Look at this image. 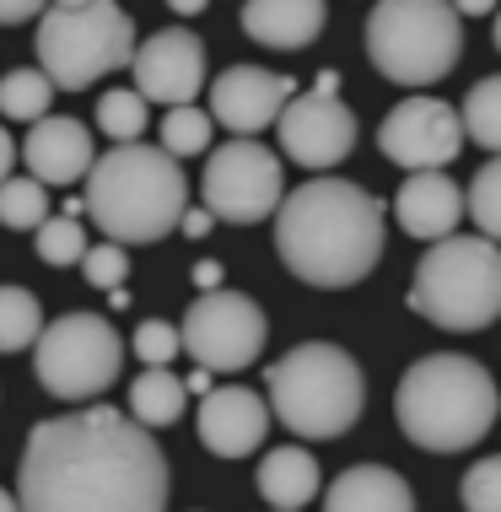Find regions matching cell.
Segmentation results:
<instances>
[{
    "instance_id": "cell-28",
    "label": "cell",
    "mask_w": 501,
    "mask_h": 512,
    "mask_svg": "<svg viewBox=\"0 0 501 512\" xmlns=\"http://www.w3.org/2000/svg\"><path fill=\"white\" fill-rule=\"evenodd\" d=\"M97 130H103L114 146H135L141 130H146V103L135 98L130 87L103 92V98H97Z\"/></svg>"
},
{
    "instance_id": "cell-12",
    "label": "cell",
    "mask_w": 501,
    "mask_h": 512,
    "mask_svg": "<svg viewBox=\"0 0 501 512\" xmlns=\"http://www.w3.org/2000/svg\"><path fill=\"white\" fill-rule=\"evenodd\" d=\"M378 151L410 173H442L464 151L458 108L442 98H405L394 103L378 124Z\"/></svg>"
},
{
    "instance_id": "cell-15",
    "label": "cell",
    "mask_w": 501,
    "mask_h": 512,
    "mask_svg": "<svg viewBox=\"0 0 501 512\" xmlns=\"http://www.w3.org/2000/svg\"><path fill=\"white\" fill-rule=\"evenodd\" d=\"M297 98L291 76H275L264 65H232L211 81V124L232 130L238 141H254L259 130H270L281 119V108Z\"/></svg>"
},
{
    "instance_id": "cell-6",
    "label": "cell",
    "mask_w": 501,
    "mask_h": 512,
    "mask_svg": "<svg viewBox=\"0 0 501 512\" xmlns=\"http://www.w3.org/2000/svg\"><path fill=\"white\" fill-rule=\"evenodd\" d=\"M410 308L431 318L437 329H453V335H475V329L496 324V313H501L496 243L464 238V232L431 243L410 275Z\"/></svg>"
},
{
    "instance_id": "cell-29",
    "label": "cell",
    "mask_w": 501,
    "mask_h": 512,
    "mask_svg": "<svg viewBox=\"0 0 501 512\" xmlns=\"http://www.w3.org/2000/svg\"><path fill=\"white\" fill-rule=\"evenodd\" d=\"M464 216H475V227H480L475 238L496 243V232H501V162H485L475 173V184L464 195Z\"/></svg>"
},
{
    "instance_id": "cell-36",
    "label": "cell",
    "mask_w": 501,
    "mask_h": 512,
    "mask_svg": "<svg viewBox=\"0 0 501 512\" xmlns=\"http://www.w3.org/2000/svg\"><path fill=\"white\" fill-rule=\"evenodd\" d=\"M11 168H17V141H11V130L0 124V184L11 178Z\"/></svg>"
},
{
    "instance_id": "cell-2",
    "label": "cell",
    "mask_w": 501,
    "mask_h": 512,
    "mask_svg": "<svg viewBox=\"0 0 501 512\" xmlns=\"http://www.w3.org/2000/svg\"><path fill=\"white\" fill-rule=\"evenodd\" d=\"M275 254L297 281L345 292L383 259V200L351 178H308L275 205Z\"/></svg>"
},
{
    "instance_id": "cell-9",
    "label": "cell",
    "mask_w": 501,
    "mask_h": 512,
    "mask_svg": "<svg viewBox=\"0 0 501 512\" xmlns=\"http://www.w3.org/2000/svg\"><path fill=\"white\" fill-rule=\"evenodd\" d=\"M38 383L65 405H97L124 367V345L103 313H65L33 340Z\"/></svg>"
},
{
    "instance_id": "cell-26",
    "label": "cell",
    "mask_w": 501,
    "mask_h": 512,
    "mask_svg": "<svg viewBox=\"0 0 501 512\" xmlns=\"http://www.w3.org/2000/svg\"><path fill=\"white\" fill-rule=\"evenodd\" d=\"M0 221H6L11 232H38L49 221V195L44 184H33L27 173H11L6 184H0Z\"/></svg>"
},
{
    "instance_id": "cell-10",
    "label": "cell",
    "mask_w": 501,
    "mask_h": 512,
    "mask_svg": "<svg viewBox=\"0 0 501 512\" xmlns=\"http://www.w3.org/2000/svg\"><path fill=\"white\" fill-rule=\"evenodd\" d=\"M270 318L254 297L243 292H205L189 302L184 324H178V351L194 356L200 372H243L248 362H259Z\"/></svg>"
},
{
    "instance_id": "cell-41",
    "label": "cell",
    "mask_w": 501,
    "mask_h": 512,
    "mask_svg": "<svg viewBox=\"0 0 501 512\" xmlns=\"http://www.w3.org/2000/svg\"><path fill=\"white\" fill-rule=\"evenodd\" d=\"M0 512H17V496H11L6 486H0Z\"/></svg>"
},
{
    "instance_id": "cell-22",
    "label": "cell",
    "mask_w": 501,
    "mask_h": 512,
    "mask_svg": "<svg viewBox=\"0 0 501 512\" xmlns=\"http://www.w3.org/2000/svg\"><path fill=\"white\" fill-rule=\"evenodd\" d=\"M184 378H173L167 367H146L141 378L130 383V421L141 426V432H151V426H173L184 421Z\"/></svg>"
},
{
    "instance_id": "cell-23",
    "label": "cell",
    "mask_w": 501,
    "mask_h": 512,
    "mask_svg": "<svg viewBox=\"0 0 501 512\" xmlns=\"http://www.w3.org/2000/svg\"><path fill=\"white\" fill-rule=\"evenodd\" d=\"M464 141L485 151H501V76H480L464 98V119H458Z\"/></svg>"
},
{
    "instance_id": "cell-39",
    "label": "cell",
    "mask_w": 501,
    "mask_h": 512,
    "mask_svg": "<svg viewBox=\"0 0 501 512\" xmlns=\"http://www.w3.org/2000/svg\"><path fill=\"white\" fill-rule=\"evenodd\" d=\"M211 389H216V378H211V372H200V367H194L189 378H184V394H200V399H205Z\"/></svg>"
},
{
    "instance_id": "cell-5",
    "label": "cell",
    "mask_w": 501,
    "mask_h": 512,
    "mask_svg": "<svg viewBox=\"0 0 501 512\" xmlns=\"http://www.w3.org/2000/svg\"><path fill=\"white\" fill-rule=\"evenodd\" d=\"M264 389H270V405L286 421V432L308 437V442H334L345 437L361 421V367L351 351L329 340H308L297 351H286L281 362L264 372Z\"/></svg>"
},
{
    "instance_id": "cell-30",
    "label": "cell",
    "mask_w": 501,
    "mask_h": 512,
    "mask_svg": "<svg viewBox=\"0 0 501 512\" xmlns=\"http://www.w3.org/2000/svg\"><path fill=\"white\" fill-rule=\"evenodd\" d=\"M38 243V259L44 265H81V254H87V232H81L76 216H49L44 227L33 232Z\"/></svg>"
},
{
    "instance_id": "cell-8",
    "label": "cell",
    "mask_w": 501,
    "mask_h": 512,
    "mask_svg": "<svg viewBox=\"0 0 501 512\" xmlns=\"http://www.w3.org/2000/svg\"><path fill=\"white\" fill-rule=\"evenodd\" d=\"M367 60L399 87H431L464 60V27L442 0H383L367 17Z\"/></svg>"
},
{
    "instance_id": "cell-38",
    "label": "cell",
    "mask_w": 501,
    "mask_h": 512,
    "mask_svg": "<svg viewBox=\"0 0 501 512\" xmlns=\"http://www.w3.org/2000/svg\"><path fill=\"white\" fill-rule=\"evenodd\" d=\"M313 98H340V71H318L313 76Z\"/></svg>"
},
{
    "instance_id": "cell-20",
    "label": "cell",
    "mask_w": 501,
    "mask_h": 512,
    "mask_svg": "<svg viewBox=\"0 0 501 512\" xmlns=\"http://www.w3.org/2000/svg\"><path fill=\"white\" fill-rule=\"evenodd\" d=\"M329 22L324 0H254L243 6V33L264 49H308Z\"/></svg>"
},
{
    "instance_id": "cell-33",
    "label": "cell",
    "mask_w": 501,
    "mask_h": 512,
    "mask_svg": "<svg viewBox=\"0 0 501 512\" xmlns=\"http://www.w3.org/2000/svg\"><path fill=\"white\" fill-rule=\"evenodd\" d=\"M135 356H141L146 367H167L178 356V329L162 324V318H146V324L135 329Z\"/></svg>"
},
{
    "instance_id": "cell-37",
    "label": "cell",
    "mask_w": 501,
    "mask_h": 512,
    "mask_svg": "<svg viewBox=\"0 0 501 512\" xmlns=\"http://www.w3.org/2000/svg\"><path fill=\"white\" fill-rule=\"evenodd\" d=\"M178 227H184L189 238H205V232H211L216 221H211V211H184V216H178Z\"/></svg>"
},
{
    "instance_id": "cell-27",
    "label": "cell",
    "mask_w": 501,
    "mask_h": 512,
    "mask_svg": "<svg viewBox=\"0 0 501 512\" xmlns=\"http://www.w3.org/2000/svg\"><path fill=\"white\" fill-rule=\"evenodd\" d=\"M211 130H216V124H211V114H205V108H167V119H162V157H200V151L205 146H211Z\"/></svg>"
},
{
    "instance_id": "cell-13",
    "label": "cell",
    "mask_w": 501,
    "mask_h": 512,
    "mask_svg": "<svg viewBox=\"0 0 501 512\" xmlns=\"http://www.w3.org/2000/svg\"><path fill=\"white\" fill-rule=\"evenodd\" d=\"M135 71V98L141 103H162V108H189L205 87V44L189 27H162L157 38L135 44L130 54Z\"/></svg>"
},
{
    "instance_id": "cell-40",
    "label": "cell",
    "mask_w": 501,
    "mask_h": 512,
    "mask_svg": "<svg viewBox=\"0 0 501 512\" xmlns=\"http://www.w3.org/2000/svg\"><path fill=\"white\" fill-rule=\"evenodd\" d=\"M173 11H178V17H205V0H178Z\"/></svg>"
},
{
    "instance_id": "cell-34",
    "label": "cell",
    "mask_w": 501,
    "mask_h": 512,
    "mask_svg": "<svg viewBox=\"0 0 501 512\" xmlns=\"http://www.w3.org/2000/svg\"><path fill=\"white\" fill-rule=\"evenodd\" d=\"M44 6L38 0H17V6H0V27H17V22H38Z\"/></svg>"
},
{
    "instance_id": "cell-7",
    "label": "cell",
    "mask_w": 501,
    "mask_h": 512,
    "mask_svg": "<svg viewBox=\"0 0 501 512\" xmlns=\"http://www.w3.org/2000/svg\"><path fill=\"white\" fill-rule=\"evenodd\" d=\"M38 76L54 92H81L108 71L130 65L135 54V22L130 11L108 6V0H60L44 6L38 17Z\"/></svg>"
},
{
    "instance_id": "cell-14",
    "label": "cell",
    "mask_w": 501,
    "mask_h": 512,
    "mask_svg": "<svg viewBox=\"0 0 501 512\" xmlns=\"http://www.w3.org/2000/svg\"><path fill=\"white\" fill-rule=\"evenodd\" d=\"M275 130H281L286 157L297 168H313V173L340 168L356 146V114L340 98H313V92L291 98L281 108V119H275Z\"/></svg>"
},
{
    "instance_id": "cell-16",
    "label": "cell",
    "mask_w": 501,
    "mask_h": 512,
    "mask_svg": "<svg viewBox=\"0 0 501 512\" xmlns=\"http://www.w3.org/2000/svg\"><path fill=\"white\" fill-rule=\"evenodd\" d=\"M194 432H200V442L216 459H243V453H254L264 442V432H270V410H264V399L254 389H238V383L221 389L216 383V389L200 399Z\"/></svg>"
},
{
    "instance_id": "cell-21",
    "label": "cell",
    "mask_w": 501,
    "mask_h": 512,
    "mask_svg": "<svg viewBox=\"0 0 501 512\" xmlns=\"http://www.w3.org/2000/svg\"><path fill=\"white\" fill-rule=\"evenodd\" d=\"M318 491H324V475H318V459L308 448H270V453H264L259 496L275 512H302Z\"/></svg>"
},
{
    "instance_id": "cell-4",
    "label": "cell",
    "mask_w": 501,
    "mask_h": 512,
    "mask_svg": "<svg viewBox=\"0 0 501 512\" xmlns=\"http://www.w3.org/2000/svg\"><path fill=\"white\" fill-rule=\"evenodd\" d=\"M399 432L426 453H464L496 426V383L475 356H421L394 394Z\"/></svg>"
},
{
    "instance_id": "cell-31",
    "label": "cell",
    "mask_w": 501,
    "mask_h": 512,
    "mask_svg": "<svg viewBox=\"0 0 501 512\" xmlns=\"http://www.w3.org/2000/svg\"><path fill=\"white\" fill-rule=\"evenodd\" d=\"M81 275H87L97 292H119L124 275H130V254H124L119 243H97L81 254Z\"/></svg>"
},
{
    "instance_id": "cell-32",
    "label": "cell",
    "mask_w": 501,
    "mask_h": 512,
    "mask_svg": "<svg viewBox=\"0 0 501 512\" xmlns=\"http://www.w3.org/2000/svg\"><path fill=\"white\" fill-rule=\"evenodd\" d=\"M464 507L469 512H501V459H480L464 475Z\"/></svg>"
},
{
    "instance_id": "cell-11",
    "label": "cell",
    "mask_w": 501,
    "mask_h": 512,
    "mask_svg": "<svg viewBox=\"0 0 501 512\" xmlns=\"http://www.w3.org/2000/svg\"><path fill=\"white\" fill-rule=\"evenodd\" d=\"M205 211L211 221H238V227H254V221L275 216V205L286 195V173L281 157L259 141H227L211 151L205 162Z\"/></svg>"
},
{
    "instance_id": "cell-24",
    "label": "cell",
    "mask_w": 501,
    "mask_h": 512,
    "mask_svg": "<svg viewBox=\"0 0 501 512\" xmlns=\"http://www.w3.org/2000/svg\"><path fill=\"white\" fill-rule=\"evenodd\" d=\"M44 329V308L27 286H0V351H27Z\"/></svg>"
},
{
    "instance_id": "cell-19",
    "label": "cell",
    "mask_w": 501,
    "mask_h": 512,
    "mask_svg": "<svg viewBox=\"0 0 501 512\" xmlns=\"http://www.w3.org/2000/svg\"><path fill=\"white\" fill-rule=\"evenodd\" d=\"M324 512H415V491L388 464H351L329 480Z\"/></svg>"
},
{
    "instance_id": "cell-35",
    "label": "cell",
    "mask_w": 501,
    "mask_h": 512,
    "mask_svg": "<svg viewBox=\"0 0 501 512\" xmlns=\"http://www.w3.org/2000/svg\"><path fill=\"white\" fill-rule=\"evenodd\" d=\"M194 286H200V297L221 292V265H216V259H200V265H194Z\"/></svg>"
},
{
    "instance_id": "cell-3",
    "label": "cell",
    "mask_w": 501,
    "mask_h": 512,
    "mask_svg": "<svg viewBox=\"0 0 501 512\" xmlns=\"http://www.w3.org/2000/svg\"><path fill=\"white\" fill-rule=\"evenodd\" d=\"M97 227L108 232V243H157L178 227V216L189 211V178L173 157H162L157 146L135 141L114 146L108 157H97L87 168V195H81Z\"/></svg>"
},
{
    "instance_id": "cell-1",
    "label": "cell",
    "mask_w": 501,
    "mask_h": 512,
    "mask_svg": "<svg viewBox=\"0 0 501 512\" xmlns=\"http://www.w3.org/2000/svg\"><path fill=\"white\" fill-rule=\"evenodd\" d=\"M167 453L114 405H81L27 432L17 512H162Z\"/></svg>"
},
{
    "instance_id": "cell-25",
    "label": "cell",
    "mask_w": 501,
    "mask_h": 512,
    "mask_svg": "<svg viewBox=\"0 0 501 512\" xmlns=\"http://www.w3.org/2000/svg\"><path fill=\"white\" fill-rule=\"evenodd\" d=\"M54 87L38 71H11L0 81V119H17V124H38L49 119Z\"/></svg>"
},
{
    "instance_id": "cell-18",
    "label": "cell",
    "mask_w": 501,
    "mask_h": 512,
    "mask_svg": "<svg viewBox=\"0 0 501 512\" xmlns=\"http://www.w3.org/2000/svg\"><path fill=\"white\" fill-rule=\"evenodd\" d=\"M394 216L410 238L442 243V238H453L458 221H464V189H458L448 173H410L394 195Z\"/></svg>"
},
{
    "instance_id": "cell-17",
    "label": "cell",
    "mask_w": 501,
    "mask_h": 512,
    "mask_svg": "<svg viewBox=\"0 0 501 512\" xmlns=\"http://www.w3.org/2000/svg\"><path fill=\"white\" fill-rule=\"evenodd\" d=\"M22 157H27V178H33V184H44V189L65 184V189H71L76 178H87V168L97 162V151H92V130L81 119L49 114V119H38L33 130H27Z\"/></svg>"
}]
</instances>
